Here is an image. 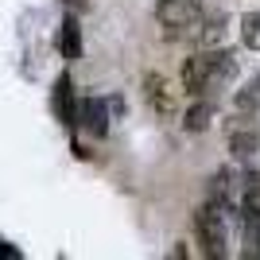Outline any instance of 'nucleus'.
<instances>
[{
  "label": "nucleus",
  "mask_w": 260,
  "mask_h": 260,
  "mask_svg": "<svg viewBox=\"0 0 260 260\" xmlns=\"http://www.w3.org/2000/svg\"><path fill=\"white\" fill-rule=\"evenodd\" d=\"M0 260H20V249L8 245V241H0Z\"/></svg>",
  "instance_id": "obj_13"
},
{
  "label": "nucleus",
  "mask_w": 260,
  "mask_h": 260,
  "mask_svg": "<svg viewBox=\"0 0 260 260\" xmlns=\"http://www.w3.org/2000/svg\"><path fill=\"white\" fill-rule=\"evenodd\" d=\"M202 16V0H159L155 4V20L159 27H167V35H183L190 23H198Z\"/></svg>",
  "instance_id": "obj_3"
},
{
  "label": "nucleus",
  "mask_w": 260,
  "mask_h": 260,
  "mask_svg": "<svg viewBox=\"0 0 260 260\" xmlns=\"http://www.w3.org/2000/svg\"><path fill=\"white\" fill-rule=\"evenodd\" d=\"M78 124L89 132V136H105L109 132V105L101 98H86L82 105H78Z\"/></svg>",
  "instance_id": "obj_5"
},
{
  "label": "nucleus",
  "mask_w": 260,
  "mask_h": 260,
  "mask_svg": "<svg viewBox=\"0 0 260 260\" xmlns=\"http://www.w3.org/2000/svg\"><path fill=\"white\" fill-rule=\"evenodd\" d=\"M241 39H245L249 51H260V12H249L241 20Z\"/></svg>",
  "instance_id": "obj_11"
},
{
  "label": "nucleus",
  "mask_w": 260,
  "mask_h": 260,
  "mask_svg": "<svg viewBox=\"0 0 260 260\" xmlns=\"http://www.w3.org/2000/svg\"><path fill=\"white\" fill-rule=\"evenodd\" d=\"M210 120H214V101H194V105L186 109V117H183V128L186 132H206L210 128Z\"/></svg>",
  "instance_id": "obj_8"
},
{
  "label": "nucleus",
  "mask_w": 260,
  "mask_h": 260,
  "mask_svg": "<svg viewBox=\"0 0 260 260\" xmlns=\"http://www.w3.org/2000/svg\"><path fill=\"white\" fill-rule=\"evenodd\" d=\"M144 93H148V101H152V109L159 117H175V98H171V89H167V82L159 74L144 78Z\"/></svg>",
  "instance_id": "obj_6"
},
{
  "label": "nucleus",
  "mask_w": 260,
  "mask_h": 260,
  "mask_svg": "<svg viewBox=\"0 0 260 260\" xmlns=\"http://www.w3.org/2000/svg\"><path fill=\"white\" fill-rule=\"evenodd\" d=\"M58 51H62V58H82V27H78V20H62V27H58Z\"/></svg>",
  "instance_id": "obj_7"
},
{
  "label": "nucleus",
  "mask_w": 260,
  "mask_h": 260,
  "mask_svg": "<svg viewBox=\"0 0 260 260\" xmlns=\"http://www.w3.org/2000/svg\"><path fill=\"white\" fill-rule=\"evenodd\" d=\"M237 109H241V113H252V109H260V74L237 93Z\"/></svg>",
  "instance_id": "obj_12"
},
{
  "label": "nucleus",
  "mask_w": 260,
  "mask_h": 260,
  "mask_svg": "<svg viewBox=\"0 0 260 260\" xmlns=\"http://www.w3.org/2000/svg\"><path fill=\"white\" fill-rule=\"evenodd\" d=\"M233 78H237V58L229 51H217V47H206V51L190 54L183 62V86L194 98H206V93L221 89Z\"/></svg>",
  "instance_id": "obj_1"
},
{
  "label": "nucleus",
  "mask_w": 260,
  "mask_h": 260,
  "mask_svg": "<svg viewBox=\"0 0 260 260\" xmlns=\"http://www.w3.org/2000/svg\"><path fill=\"white\" fill-rule=\"evenodd\" d=\"M51 105H54V117L62 120L66 128H78V105H82V101H74V82H70V74H62L54 82Z\"/></svg>",
  "instance_id": "obj_4"
},
{
  "label": "nucleus",
  "mask_w": 260,
  "mask_h": 260,
  "mask_svg": "<svg viewBox=\"0 0 260 260\" xmlns=\"http://www.w3.org/2000/svg\"><path fill=\"white\" fill-rule=\"evenodd\" d=\"M198 43L202 47H221L225 43V16H210V20L198 27Z\"/></svg>",
  "instance_id": "obj_9"
},
{
  "label": "nucleus",
  "mask_w": 260,
  "mask_h": 260,
  "mask_svg": "<svg viewBox=\"0 0 260 260\" xmlns=\"http://www.w3.org/2000/svg\"><path fill=\"white\" fill-rule=\"evenodd\" d=\"M229 148L245 159V155H252L260 148V132L256 128H249V132H237V128H233V132H229Z\"/></svg>",
  "instance_id": "obj_10"
},
{
  "label": "nucleus",
  "mask_w": 260,
  "mask_h": 260,
  "mask_svg": "<svg viewBox=\"0 0 260 260\" xmlns=\"http://www.w3.org/2000/svg\"><path fill=\"white\" fill-rule=\"evenodd\" d=\"M194 237L202 245L210 260H221L225 256V245H229V233H225V206L210 198L206 206L194 214Z\"/></svg>",
  "instance_id": "obj_2"
}]
</instances>
